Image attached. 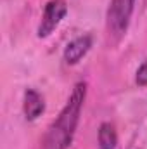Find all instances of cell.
<instances>
[{
	"mask_svg": "<svg viewBox=\"0 0 147 149\" xmlns=\"http://www.w3.org/2000/svg\"><path fill=\"white\" fill-rule=\"evenodd\" d=\"M133 9H135V0H111L109 2L107 14H106V26L112 43H118L126 35Z\"/></svg>",
	"mask_w": 147,
	"mask_h": 149,
	"instance_id": "2",
	"label": "cell"
},
{
	"mask_svg": "<svg viewBox=\"0 0 147 149\" xmlns=\"http://www.w3.org/2000/svg\"><path fill=\"white\" fill-rule=\"evenodd\" d=\"M90 47H92V35H81V37L71 40V42L66 45L64 54H62L64 63L69 64V66L78 64V63L87 56V52L90 50Z\"/></svg>",
	"mask_w": 147,
	"mask_h": 149,
	"instance_id": "4",
	"label": "cell"
},
{
	"mask_svg": "<svg viewBox=\"0 0 147 149\" xmlns=\"http://www.w3.org/2000/svg\"><path fill=\"white\" fill-rule=\"evenodd\" d=\"M85 97H87V83L78 81L74 85L66 106L49 127L40 149H68L71 146Z\"/></svg>",
	"mask_w": 147,
	"mask_h": 149,
	"instance_id": "1",
	"label": "cell"
},
{
	"mask_svg": "<svg viewBox=\"0 0 147 149\" xmlns=\"http://www.w3.org/2000/svg\"><path fill=\"white\" fill-rule=\"evenodd\" d=\"M66 14H68L66 0H49L43 9V14H42V19H40L37 30L38 38H47L50 33H54V30L61 24Z\"/></svg>",
	"mask_w": 147,
	"mask_h": 149,
	"instance_id": "3",
	"label": "cell"
},
{
	"mask_svg": "<svg viewBox=\"0 0 147 149\" xmlns=\"http://www.w3.org/2000/svg\"><path fill=\"white\" fill-rule=\"evenodd\" d=\"M23 111L28 121L37 120L42 113L45 111V99L38 94L35 88H28L24 92V102H23Z\"/></svg>",
	"mask_w": 147,
	"mask_h": 149,
	"instance_id": "5",
	"label": "cell"
},
{
	"mask_svg": "<svg viewBox=\"0 0 147 149\" xmlns=\"http://www.w3.org/2000/svg\"><path fill=\"white\" fill-rule=\"evenodd\" d=\"M99 148L101 149H116L118 146V134L112 123L104 121L99 127Z\"/></svg>",
	"mask_w": 147,
	"mask_h": 149,
	"instance_id": "6",
	"label": "cell"
},
{
	"mask_svg": "<svg viewBox=\"0 0 147 149\" xmlns=\"http://www.w3.org/2000/svg\"><path fill=\"white\" fill-rule=\"evenodd\" d=\"M135 81H137V85H140V87H147V59L142 63V66L137 70Z\"/></svg>",
	"mask_w": 147,
	"mask_h": 149,
	"instance_id": "7",
	"label": "cell"
}]
</instances>
